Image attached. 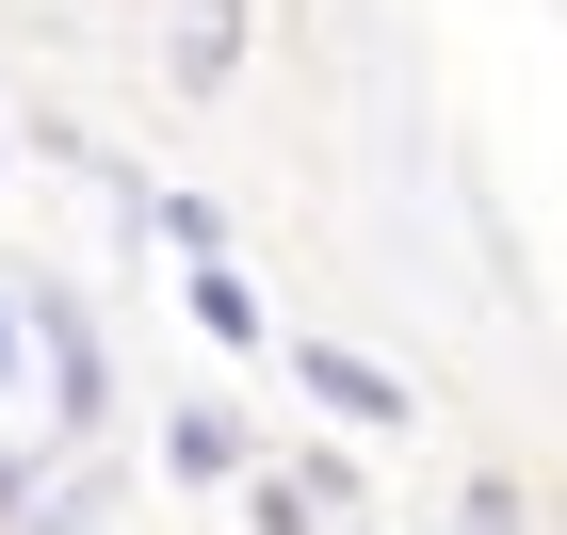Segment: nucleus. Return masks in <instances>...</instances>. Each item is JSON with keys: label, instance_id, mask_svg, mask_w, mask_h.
I'll return each mask as SVG.
<instances>
[{"label": "nucleus", "instance_id": "nucleus-1", "mask_svg": "<svg viewBox=\"0 0 567 535\" xmlns=\"http://www.w3.org/2000/svg\"><path fill=\"white\" fill-rule=\"evenodd\" d=\"M178 65H195V82H227V0H178Z\"/></svg>", "mask_w": 567, "mask_h": 535}]
</instances>
